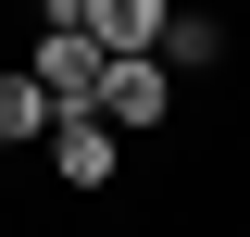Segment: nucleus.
I'll use <instances>...</instances> for the list:
<instances>
[{
	"mask_svg": "<svg viewBox=\"0 0 250 237\" xmlns=\"http://www.w3.org/2000/svg\"><path fill=\"white\" fill-rule=\"evenodd\" d=\"M100 62H113V50H100L88 25H38L25 75H38V100H50V113H88V100H100Z\"/></svg>",
	"mask_w": 250,
	"mask_h": 237,
	"instance_id": "obj_1",
	"label": "nucleus"
},
{
	"mask_svg": "<svg viewBox=\"0 0 250 237\" xmlns=\"http://www.w3.org/2000/svg\"><path fill=\"white\" fill-rule=\"evenodd\" d=\"M88 113L113 125V138H138V125H163V113H175V75H163L150 50H138V62H100V100H88Z\"/></svg>",
	"mask_w": 250,
	"mask_h": 237,
	"instance_id": "obj_2",
	"label": "nucleus"
},
{
	"mask_svg": "<svg viewBox=\"0 0 250 237\" xmlns=\"http://www.w3.org/2000/svg\"><path fill=\"white\" fill-rule=\"evenodd\" d=\"M113 162H125V138L100 113H50V175L62 187H113Z\"/></svg>",
	"mask_w": 250,
	"mask_h": 237,
	"instance_id": "obj_3",
	"label": "nucleus"
},
{
	"mask_svg": "<svg viewBox=\"0 0 250 237\" xmlns=\"http://www.w3.org/2000/svg\"><path fill=\"white\" fill-rule=\"evenodd\" d=\"M75 25L100 38L113 62H138V50H163V25H175V0H75Z\"/></svg>",
	"mask_w": 250,
	"mask_h": 237,
	"instance_id": "obj_4",
	"label": "nucleus"
},
{
	"mask_svg": "<svg viewBox=\"0 0 250 237\" xmlns=\"http://www.w3.org/2000/svg\"><path fill=\"white\" fill-rule=\"evenodd\" d=\"M150 62H163V75H200V62H225V25H213V13H175Z\"/></svg>",
	"mask_w": 250,
	"mask_h": 237,
	"instance_id": "obj_5",
	"label": "nucleus"
},
{
	"mask_svg": "<svg viewBox=\"0 0 250 237\" xmlns=\"http://www.w3.org/2000/svg\"><path fill=\"white\" fill-rule=\"evenodd\" d=\"M25 138H50V100H38V75L13 62V75H0V150H25Z\"/></svg>",
	"mask_w": 250,
	"mask_h": 237,
	"instance_id": "obj_6",
	"label": "nucleus"
},
{
	"mask_svg": "<svg viewBox=\"0 0 250 237\" xmlns=\"http://www.w3.org/2000/svg\"><path fill=\"white\" fill-rule=\"evenodd\" d=\"M50 25H75V0H50Z\"/></svg>",
	"mask_w": 250,
	"mask_h": 237,
	"instance_id": "obj_7",
	"label": "nucleus"
}]
</instances>
